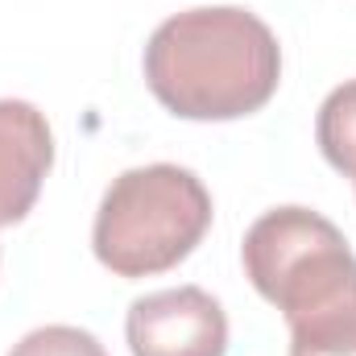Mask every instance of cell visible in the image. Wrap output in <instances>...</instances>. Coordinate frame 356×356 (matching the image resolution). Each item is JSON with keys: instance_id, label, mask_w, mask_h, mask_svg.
Here are the masks:
<instances>
[{"instance_id": "3", "label": "cell", "mask_w": 356, "mask_h": 356, "mask_svg": "<svg viewBox=\"0 0 356 356\" xmlns=\"http://www.w3.org/2000/svg\"><path fill=\"white\" fill-rule=\"evenodd\" d=\"M241 261L257 294L282 315L307 298L332 290L356 269L344 232L311 207H273L266 211L241 245Z\"/></svg>"}, {"instance_id": "1", "label": "cell", "mask_w": 356, "mask_h": 356, "mask_svg": "<svg viewBox=\"0 0 356 356\" xmlns=\"http://www.w3.org/2000/svg\"><path fill=\"white\" fill-rule=\"evenodd\" d=\"M282 50L266 21L236 4L186 8L145 46V83L182 120H236L266 108Z\"/></svg>"}, {"instance_id": "2", "label": "cell", "mask_w": 356, "mask_h": 356, "mask_svg": "<svg viewBox=\"0 0 356 356\" xmlns=\"http://www.w3.org/2000/svg\"><path fill=\"white\" fill-rule=\"evenodd\" d=\"M211 228V195L186 166L154 162L112 178L99 199L91 249L116 277H149L195 253Z\"/></svg>"}, {"instance_id": "7", "label": "cell", "mask_w": 356, "mask_h": 356, "mask_svg": "<svg viewBox=\"0 0 356 356\" xmlns=\"http://www.w3.org/2000/svg\"><path fill=\"white\" fill-rule=\"evenodd\" d=\"M315 141L340 175L356 178V79L340 83L323 99L315 116Z\"/></svg>"}, {"instance_id": "5", "label": "cell", "mask_w": 356, "mask_h": 356, "mask_svg": "<svg viewBox=\"0 0 356 356\" xmlns=\"http://www.w3.org/2000/svg\"><path fill=\"white\" fill-rule=\"evenodd\" d=\"M54 166V133L25 99H0V228L29 216Z\"/></svg>"}, {"instance_id": "8", "label": "cell", "mask_w": 356, "mask_h": 356, "mask_svg": "<svg viewBox=\"0 0 356 356\" xmlns=\"http://www.w3.org/2000/svg\"><path fill=\"white\" fill-rule=\"evenodd\" d=\"M8 356H108V353H104V344L91 332H83V327L50 323V327H38L25 340H17Z\"/></svg>"}, {"instance_id": "4", "label": "cell", "mask_w": 356, "mask_h": 356, "mask_svg": "<svg viewBox=\"0 0 356 356\" xmlns=\"http://www.w3.org/2000/svg\"><path fill=\"white\" fill-rule=\"evenodd\" d=\"M124 336L133 356H224L228 315L207 290L175 286L137 298L129 307Z\"/></svg>"}, {"instance_id": "6", "label": "cell", "mask_w": 356, "mask_h": 356, "mask_svg": "<svg viewBox=\"0 0 356 356\" xmlns=\"http://www.w3.org/2000/svg\"><path fill=\"white\" fill-rule=\"evenodd\" d=\"M290 356H356V269L286 315Z\"/></svg>"}]
</instances>
